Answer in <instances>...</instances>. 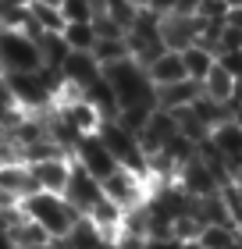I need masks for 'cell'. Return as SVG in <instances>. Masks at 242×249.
Masks as SVG:
<instances>
[{
	"label": "cell",
	"instance_id": "cell-1",
	"mask_svg": "<svg viewBox=\"0 0 242 249\" xmlns=\"http://www.w3.org/2000/svg\"><path fill=\"white\" fill-rule=\"evenodd\" d=\"M103 78L114 86L118 107H157V86L149 82L146 68H139L132 57L107 64L103 68Z\"/></svg>",
	"mask_w": 242,
	"mask_h": 249
},
{
	"label": "cell",
	"instance_id": "cell-2",
	"mask_svg": "<svg viewBox=\"0 0 242 249\" xmlns=\"http://www.w3.org/2000/svg\"><path fill=\"white\" fill-rule=\"evenodd\" d=\"M21 213H25L29 221H36L50 239H64V235L75 228V221H78V210L61 196V192H43V189H36L25 203H21Z\"/></svg>",
	"mask_w": 242,
	"mask_h": 249
},
{
	"label": "cell",
	"instance_id": "cell-3",
	"mask_svg": "<svg viewBox=\"0 0 242 249\" xmlns=\"http://www.w3.org/2000/svg\"><path fill=\"white\" fill-rule=\"evenodd\" d=\"M43 68L39 43L21 29H0V75L11 71H36Z\"/></svg>",
	"mask_w": 242,
	"mask_h": 249
},
{
	"label": "cell",
	"instance_id": "cell-4",
	"mask_svg": "<svg viewBox=\"0 0 242 249\" xmlns=\"http://www.w3.org/2000/svg\"><path fill=\"white\" fill-rule=\"evenodd\" d=\"M100 185H103V196H107L114 207H121V210H135V207H143L149 199V178L129 171V167L111 171Z\"/></svg>",
	"mask_w": 242,
	"mask_h": 249
},
{
	"label": "cell",
	"instance_id": "cell-5",
	"mask_svg": "<svg viewBox=\"0 0 242 249\" xmlns=\"http://www.w3.org/2000/svg\"><path fill=\"white\" fill-rule=\"evenodd\" d=\"M54 114L61 118L64 124H72L78 135H96L100 121H103L100 110L89 104V100L78 93V89H72V86H64V93L54 100Z\"/></svg>",
	"mask_w": 242,
	"mask_h": 249
},
{
	"label": "cell",
	"instance_id": "cell-6",
	"mask_svg": "<svg viewBox=\"0 0 242 249\" xmlns=\"http://www.w3.org/2000/svg\"><path fill=\"white\" fill-rule=\"evenodd\" d=\"M32 192V171L25 160H0V207H21Z\"/></svg>",
	"mask_w": 242,
	"mask_h": 249
},
{
	"label": "cell",
	"instance_id": "cell-7",
	"mask_svg": "<svg viewBox=\"0 0 242 249\" xmlns=\"http://www.w3.org/2000/svg\"><path fill=\"white\" fill-rule=\"evenodd\" d=\"M72 164L82 167L86 175H93L96 182H103L111 171H118V160L107 153V146L100 142V135H82V139H78L75 153H72Z\"/></svg>",
	"mask_w": 242,
	"mask_h": 249
},
{
	"label": "cell",
	"instance_id": "cell-8",
	"mask_svg": "<svg viewBox=\"0 0 242 249\" xmlns=\"http://www.w3.org/2000/svg\"><path fill=\"white\" fill-rule=\"evenodd\" d=\"M175 182L186 189L192 199H206V196H214V192H221V178H217L210 167L200 160V153L178 167V178H175Z\"/></svg>",
	"mask_w": 242,
	"mask_h": 249
},
{
	"label": "cell",
	"instance_id": "cell-9",
	"mask_svg": "<svg viewBox=\"0 0 242 249\" xmlns=\"http://www.w3.org/2000/svg\"><path fill=\"white\" fill-rule=\"evenodd\" d=\"M61 196L78 210V217H86V213L103 199V185L96 182L93 175H86L82 167H75V164H72V178H68V185H64Z\"/></svg>",
	"mask_w": 242,
	"mask_h": 249
},
{
	"label": "cell",
	"instance_id": "cell-10",
	"mask_svg": "<svg viewBox=\"0 0 242 249\" xmlns=\"http://www.w3.org/2000/svg\"><path fill=\"white\" fill-rule=\"evenodd\" d=\"M178 135V121H175V114H171V110H153V114L146 118V124L139 128V135H135V139H139V146H143V153L149 157V153H160L164 150V146L171 142Z\"/></svg>",
	"mask_w": 242,
	"mask_h": 249
},
{
	"label": "cell",
	"instance_id": "cell-11",
	"mask_svg": "<svg viewBox=\"0 0 242 249\" xmlns=\"http://www.w3.org/2000/svg\"><path fill=\"white\" fill-rule=\"evenodd\" d=\"M160 39H164V47L168 50H186V47H192L196 39H200V18L196 15H164L160 18Z\"/></svg>",
	"mask_w": 242,
	"mask_h": 249
},
{
	"label": "cell",
	"instance_id": "cell-12",
	"mask_svg": "<svg viewBox=\"0 0 242 249\" xmlns=\"http://www.w3.org/2000/svg\"><path fill=\"white\" fill-rule=\"evenodd\" d=\"M61 75H64V82L72 86V89L82 93L86 86H93L96 78L103 75V68H100V61H96L89 50H72V53L64 57V64H61Z\"/></svg>",
	"mask_w": 242,
	"mask_h": 249
},
{
	"label": "cell",
	"instance_id": "cell-13",
	"mask_svg": "<svg viewBox=\"0 0 242 249\" xmlns=\"http://www.w3.org/2000/svg\"><path fill=\"white\" fill-rule=\"evenodd\" d=\"M32 171V182H36V189L43 192H64L68 178H72V157H47V160H36L29 164Z\"/></svg>",
	"mask_w": 242,
	"mask_h": 249
},
{
	"label": "cell",
	"instance_id": "cell-14",
	"mask_svg": "<svg viewBox=\"0 0 242 249\" xmlns=\"http://www.w3.org/2000/svg\"><path fill=\"white\" fill-rule=\"evenodd\" d=\"M206 142H210L214 150L228 160V167H232V178H235V167L242 164V124H239L235 118L214 124V128H210V139H206Z\"/></svg>",
	"mask_w": 242,
	"mask_h": 249
},
{
	"label": "cell",
	"instance_id": "cell-15",
	"mask_svg": "<svg viewBox=\"0 0 242 249\" xmlns=\"http://www.w3.org/2000/svg\"><path fill=\"white\" fill-rule=\"evenodd\" d=\"M203 89H200V82H192V78H182V82H171V86H160L157 89V107L160 110H186V107H192V100L200 96Z\"/></svg>",
	"mask_w": 242,
	"mask_h": 249
},
{
	"label": "cell",
	"instance_id": "cell-16",
	"mask_svg": "<svg viewBox=\"0 0 242 249\" xmlns=\"http://www.w3.org/2000/svg\"><path fill=\"white\" fill-rule=\"evenodd\" d=\"M146 75H149V82H153L157 89H160V86H171V82H182V78H189V75H186V61H182L178 50H164L153 64L146 68Z\"/></svg>",
	"mask_w": 242,
	"mask_h": 249
},
{
	"label": "cell",
	"instance_id": "cell-17",
	"mask_svg": "<svg viewBox=\"0 0 242 249\" xmlns=\"http://www.w3.org/2000/svg\"><path fill=\"white\" fill-rule=\"evenodd\" d=\"M61 242H64L68 249H114V242H111V239H103L100 228H96V224L89 221V217H78V221H75V228L68 231Z\"/></svg>",
	"mask_w": 242,
	"mask_h": 249
},
{
	"label": "cell",
	"instance_id": "cell-18",
	"mask_svg": "<svg viewBox=\"0 0 242 249\" xmlns=\"http://www.w3.org/2000/svg\"><path fill=\"white\" fill-rule=\"evenodd\" d=\"M182 61H186V75L192 78V82H203L206 71L217 64V53L214 50H206L203 43H192V47L182 50Z\"/></svg>",
	"mask_w": 242,
	"mask_h": 249
},
{
	"label": "cell",
	"instance_id": "cell-19",
	"mask_svg": "<svg viewBox=\"0 0 242 249\" xmlns=\"http://www.w3.org/2000/svg\"><path fill=\"white\" fill-rule=\"evenodd\" d=\"M82 96L100 110L103 118H118V110H121V107H118V96H114V86H111L103 75L96 78L93 86H86V89H82Z\"/></svg>",
	"mask_w": 242,
	"mask_h": 249
},
{
	"label": "cell",
	"instance_id": "cell-20",
	"mask_svg": "<svg viewBox=\"0 0 242 249\" xmlns=\"http://www.w3.org/2000/svg\"><path fill=\"white\" fill-rule=\"evenodd\" d=\"M200 89H203V96H210V100H221V104H228V100H232V89H235V78L228 75L221 64H214L210 71H206V78L200 82Z\"/></svg>",
	"mask_w": 242,
	"mask_h": 249
},
{
	"label": "cell",
	"instance_id": "cell-21",
	"mask_svg": "<svg viewBox=\"0 0 242 249\" xmlns=\"http://www.w3.org/2000/svg\"><path fill=\"white\" fill-rule=\"evenodd\" d=\"M7 239H11V246H15V249H32V246H43V242H50V235L43 231L36 221H29L25 213H21V221H18L15 228L7 231Z\"/></svg>",
	"mask_w": 242,
	"mask_h": 249
},
{
	"label": "cell",
	"instance_id": "cell-22",
	"mask_svg": "<svg viewBox=\"0 0 242 249\" xmlns=\"http://www.w3.org/2000/svg\"><path fill=\"white\" fill-rule=\"evenodd\" d=\"M189 110L206 124V128H214V124H221V121L232 118V107H228V104H221V100H210V96H203V93L192 100Z\"/></svg>",
	"mask_w": 242,
	"mask_h": 249
},
{
	"label": "cell",
	"instance_id": "cell-23",
	"mask_svg": "<svg viewBox=\"0 0 242 249\" xmlns=\"http://www.w3.org/2000/svg\"><path fill=\"white\" fill-rule=\"evenodd\" d=\"M61 36H64V43L72 50H89V53H93V47H96L93 21H68V25L61 29Z\"/></svg>",
	"mask_w": 242,
	"mask_h": 249
},
{
	"label": "cell",
	"instance_id": "cell-24",
	"mask_svg": "<svg viewBox=\"0 0 242 249\" xmlns=\"http://www.w3.org/2000/svg\"><path fill=\"white\" fill-rule=\"evenodd\" d=\"M36 43H39V53H43V64H47V68H61L64 57L72 53V47L64 43L61 32H43Z\"/></svg>",
	"mask_w": 242,
	"mask_h": 249
},
{
	"label": "cell",
	"instance_id": "cell-25",
	"mask_svg": "<svg viewBox=\"0 0 242 249\" xmlns=\"http://www.w3.org/2000/svg\"><path fill=\"white\" fill-rule=\"evenodd\" d=\"M196 239H200L203 249H228L239 239V228H232V224H203V231Z\"/></svg>",
	"mask_w": 242,
	"mask_h": 249
},
{
	"label": "cell",
	"instance_id": "cell-26",
	"mask_svg": "<svg viewBox=\"0 0 242 249\" xmlns=\"http://www.w3.org/2000/svg\"><path fill=\"white\" fill-rule=\"evenodd\" d=\"M29 11H32V18H36V25L39 32H61L68 21L61 15V7H47V4H36V0H29Z\"/></svg>",
	"mask_w": 242,
	"mask_h": 249
},
{
	"label": "cell",
	"instance_id": "cell-27",
	"mask_svg": "<svg viewBox=\"0 0 242 249\" xmlns=\"http://www.w3.org/2000/svg\"><path fill=\"white\" fill-rule=\"evenodd\" d=\"M100 15H107V18L114 21V25H121L125 32H129V29L135 25V15H139V7L129 4V0H107Z\"/></svg>",
	"mask_w": 242,
	"mask_h": 249
},
{
	"label": "cell",
	"instance_id": "cell-28",
	"mask_svg": "<svg viewBox=\"0 0 242 249\" xmlns=\"http://www.w3.org/2000/svg\"><path fill=\"white\" fill-rule=\"evenodd\" d=\"M93 57L100 61V68H107L114 61H125V57H129V43H125V39H96Z\"/></svg>",
	"mask_w": 242,
	"mask_h": 249
},
{
	"label": "cell",
	"instance_id": "cell-29",
	"mask_svg": "<svg viewBox=\"0 0 242 249\" xmlns=\"http://www.w3.org/2000/svg\"><path fill=\"white\" fill-rule=\"evenodd\" d=\"M221 199H224V207H228V217H232L235 228H242V189L235 182H228L221 185Z\"/></svg>",
	"mask_w": 242,
	"mask_h": 249
},
{
	"label": "cell",
	"instance_id": "cell-30",
	"mask_svg": "<svg viewBox=\"0 0 242 249\" xmlns=\"http://www.w3.org/2000/svg\"><path fill=\"white\" fill-rule=\"evenodd\" d=\"M224 15H228V0H200V11H196L200 21H224Z\"/></svg>",
	"mask_w": 242,
	"mask_h": 249
},
{
	"label": "cell",
	"instance_id": "cell-31",
	"mask_svg": "<svg viewBox=\"0 0 242 249\" xmlns=\"http://www.w3.org/2000/svg\"><path fill=\"white\" fill-rule=\"evenodd\" d=\"M217 64H221L232 78H242V50H221L217 53Z\"/></svg>",
	"mask_w": 242,
	"mask_h": 249
},
{
	"label": "cell",
	"instance_id": "cell-32",
	"mask_svg": "<svg viewBox=\"0 0 242 249\" xmlns=\"http://www.w3.org/2000/svg\"><path fill=\"white\" fill-rule=\"evenodd\" d=\"M175 4H178V0H146V11H153V15H160V18H164V15H171V11H175Z\"/></svg>",
	"mask_w": 242,
	"mask_h": 249
},
{
	"label": "cell",
	"instance_id": "cell-33",
	"mask_svg": "<svg viewBox=\"0 0 242 249\" xmlns=\"http://www.w3.org/2000/svg\"><path fill=\"white\" fill-rule=\"evenodd\" d=\"M224 25H232V29H239V32H242V7H228Z\"/></svg>",
	"mask_w": 242,
	"mask_h": 249
},
{
	"label": "cell",
	"instance_id": "cell-34",
	"mask_svg": "<svg viewBox=\"0 0 242 249\" xmlns=\"http://www.w3.org/2000/svg\"><path fill=\"white\" fill-rule=\"evenodd\" d=\"M200 11V0H178L175 4V15H196Z\"/></svg>",
	"mask_w": 242,
	"mask_h": 249
},
{
	"label": "cell",
	"instance_id": "cell-35",
	"mask_svg": "<svg viewBox=\"0 0 242 249\" xmlns=\"http://www.w3.org/2000/svg\"><path fill=\"white\" fill-rule=\"evenodd\" d=\"M228 107H242V78H235V89H232V100H228Z\"/></svg>",
	"mask_w": 242,
	"mask_h": 249
},
{
	"label": "cell",
	"instance_id": "cell-36",
	"mask_svg": "<svg viewBox=\"0 0 242 249\" xmlns=\"http://www.w3.org/2000/svg\"><path fill=\"white\" fill-rule=\"evenodd\" d=\"M0 4H7V7H25L29 0H0Z\"/></svg>",
	"mask_w": 242,
	"mask_h": 249
},
{
	"label": "cell",
	"instance_id": "cell-37",
	"mask_svg": "<svg viewBox=\"0 0 242 249\" xmlns=\"http://www.w3.org/2000/svg\"><path fill=\"white\" fill-rule=\"evenodd\" d=\"M182 249H203V246H200V239H189V242H182Z\"/></svg>",
	"mask_w": 242,
	"mask_h": 249
},
{
	"label": "cell",
	"instance_id": "cell-38",
	"mask_svg": "<svg viewBox=\"0 0 242 249\" xmlns=\"http://www.w3.org/2000/svg\"><path fill=\"white\" fill-rule=\"evenodd\" d=\"M232 182H235V185H239V189H242V164H239V167H235V178H232Z\"/></svg>",
	"mask_w": 242,
	"mask_h": 249
},
{
	"label": "cell",
	"instance_id": "cell-39",
	"mask_svg": "<svg viewBox=\"0 0 242 249\" xmlns=\"http://www.w3.org/2000/svg\"><path fill=\"white\" fill-rule=\"evenodd\" d=\"M36 4H47V7H61V0H36Z\"/></svg>",
	"mask_w": 242,
	"mask_h": 249
},
{
	"label": "cell",
	"instance_id": "cell-40",
	"mask_svg": "<svg viewBox=\"0 0 242 249\" xmlns=\"http://www.w3.org/2000/svg\"><path fill=\"white\" fill-rule=\"evenodd\" d=\"M232 118H235V121L242 124V107H235V110H232Z\"/></svg>",
	"mask_w": 242,
	"mask_h": 249
},
{
	"label": "cell",
	"instance_id": "cell-41",
	"mask_svg": "<svg viewBox=\"0 0 242 249\" xmlns=\"http://www.w3.org/2000/svg\"><path fill=\"white\" fill-rule=\"evenodd\" d=\"M228 249H242V231H239V239H235L232 246H228Z\"/></svg>",
	"mask_w": 242,
	"mask_h": 249
},
{
	"label": "cell",
	"instance_id": "cell-42",
	"mask_svg": "<svg viewBox=\"0 0 242 249\" xmlns=\"http://www.w3.org/2000/svg\"><path fill=\"white\" fill-rule=\"evenodd\" d=\"M228 7H242V0H228Z\"/></svg>",
	"mask_w": 242,
	"mask_h": 249
}]
</instances>
